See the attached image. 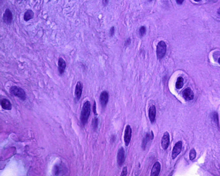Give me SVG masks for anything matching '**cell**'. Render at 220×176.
<instances>
[{
  "mask_svg": "<svg viewBox=\"0 0 220 176\" xmlns=\"http://www.w3.org/2000/svg\"><path fill=\"white\" fill-rule=\"evenodd\" d=\"M149 1H152V0H148Z\"/></svg>",
  "mask_w": 220,
  "mask_h": 176,
  "instance_id": "f546056e",
  "label": "cell"
},
{
  "mask_svg": "<svg viewBox=\"0 0 220 176\" xmlns=\"http://www.w3.org/2000/svg\"><path fill=\"white\" fill-rule=\"evenodd\" d=\"M156 110L154 105H152L149 110V118L152 123H153L155 119Z\"/></svg>",
  "mask_w": 220,
  "mask_h": 176,
  "instance_id": "9a60e30c",
  "label": "cell"
},
{
  "mask_svg": "<svg viewBox=\"0 0 220 176\" xmlns=\"http://www.w3.org/2000/svg\"><path fill=\"white\" fill-rule=\"evenodd\" d=\"M146 27L144 26H142L140 29V35L143 36L144 34L146 33Z\"/></svg>",
  "mask_w": 220,
  "mask_h": 176,
  "instance_id": "ffe728a7",
  "label": "cell"
},
{
  "mask_svg": "<svg viewBox=\"0 0 220 176\" xmlns=\"http://www.w3.org/2000/svg\"><path fill=\"white\" fill-rule=\"evenodd\" d=\"M103 2L104 5H106L108 3V0H103Z\"/></svg>",
  "mask_w": 220,
  "mask_h": 176,
  "instance_id": "484cf974",
  "label": "cell"
},
{
  "mask_svg": "<svg viewBox=\"0 0 220 176\" xmlns=\"http://www.w3.org/2000/svg\"><path fill=\"white\" fill-rule=\"evenodd\" d=\"M154 139V134L153 132H151V133H148L145 137L143 138L142 141V147L143 149H145L146 148L148 143L150 140H153Z\"/></svg>",
  "mask_w": 220,
  "mask_h": 176,
  "instance_id": "5bb4252c",
  "label": "cell"
},
{
  "mask_svg": "<svg viewBox=\"0 0 220 176\" xmlns=\"http://www.w3.org/2000/svg\"><path fill=\"white\" fill-rule=\"evenodd\" d=\"M132 129L130 125H127L126 127L124 135V141L126 146L129 145L132 136Z\"/></svg>",
  "mask_w": 220,
  "mask_h": 176,
  "instance_id": "5b68a950",
  "label": "cell"
},
{
  "mask_svg": "<svg viewBox=\"0 0 220 176\" xmlns=\"http://www.w3.org/2000/svg\"><path fill=\"white\" fill-rule=\"evenodd\" d=\"M83 85L81 82L79 81L76 84L75 89V96L77 100H79L82 95Z\"/></svg>",
  "mask_w": 220,
  "mask_h": 176,
  "instance_id": "8fae6325",
  "label": "cell"
},
{
  "mask_svg": "<svg viewBox=\"0 0 220 176\" xmlns=\"http://www.w3.org/2000/svg\"><path fill=\"white\" fill-rule=\"evenodd\" d=\"M217 13H218V14L220 15V8H219V9L218 10V11H217Z\"/></svg>",
  "mask_w": 220,
  "mask_h": 176,
  "instance_id": "4316f807",
  "label": "cell"
},
{
  "mask_svg": "<svg viewBox=\"0 0 220 176\" xmlns=\"http://www.w3.org/2000/svg\"><path fill=\"white\" fill-rule=\"evenodd\" d=\"M117 163L118 166H122L125 160V152L124 148L122 147L118 150L117 154Z\"/></svg>",
  "mask_w": 220,
  "mask_h": 176,
  "instance_id": "52a82bcc",
  "label": "cell"
},
{
  "mask_svg": "<svg viewBox=\"0 0 220 176\" xmlns=\"http://www.w3.org/2000/svg\"><path fill=\"white\" fill-rule=\"evenodd\" d=\"M13 20V15L10 10L7 8L5 11V13L3 14V22L7 25L11 24Z\"/></svg>",
  "mask_w": 220,
  "mask_h": 176,
  "instance_id": "277c9868",
  "label": "cell"
},
{
  "mask_svg": "<svg viewBox=\"0 0 220 176\" xmlns=\"http://www.w3.org/2000/svg\"><path fill=\"white\" fill-rule=\"evenodd\" d=\"M115 33V28L114 27H112L111 29H110V34L111 36H112Z\"/></svg>",
  "mask_w": 220,
  "mask_h": 176,
  "instance_id": "603a6c76",
  "label": "cell"
},
{
  "mask_svg": "<svg viewBox=\"0 0 220 176\" xmlns=\"http://www.w3.org/2000/svg\"><path fill=\"white\" fill-rule=\"evenodd\" d=\"M182 142L179 141L175 144L172 151V157L173 159H175L180 153L182 149Z\"/></svg>",
  "mask_w": 220,
  "mask_h": 176,
  "instance_id": "8992f818",
  "label": "cell"
},
{
  "mask_svg": "<svg viewBox=\"0 0 220 176\" xmlns=\"http://www.w3.org/2000/svg\"><path fill=\"white\" fill-rule=\"evenodd\" d=\"M93 110H94V113L95 114H96V103L95 102L94 104V108H93Z\"/></svg>",
  "mask_w": 220,
  "mask_h": 176,
  "instance_id": "d4e9b609",
  "label": "cell"
},
{
  "mask_svg": "<svg viewBox=\"0 0 220 176\" xmlns=\"http://www.w3.org/2000/svg\"><path fill=\"white\" fill-rule=\"evenodd\" d=\"M183 96L187 100H191L194 98V94L190 88H186L183 92Z\"/></svg>",
  "mask_w": 220,
  "mask_h": 176,
  "instance_id": "9c48e42d",
  "label": "cell"
},
{
  "mask_svg": "<svg viewBox=\"0 0 220 176\" xmlns=\"http://www.w3.org/2000/svg\"><path fill=\"white\" fill-rule=\"evenodd\" d=\"M194 1H196V2H199V1H200L201 0H194Z\"/></svg>",
  "mask_w": 220,
  "mask_h": 176,
  "instance_id": "83f0119b",
  "label": "cell"
},
{
  "mask_svg": "<svg viewBox=\"0 0 220 176\" xmlns=\"http://www.w3.org/2000/svg\"><path fill=\"white\" fill-rule=\"evenodd\" d=\"M108 93L107 91H104L101 93L100 96V102L102 107H105L106 106L108 101Z\"/></svg>",
  "mask_w": 220,
  "mask_h": 176,
  "instance_id": "7c38bea8",
  "label": "cell"
},
{
  "mask_svg": "<svg viewBox=\"0 0 220 176\" xmlns=\"http://www.w3.org/2000/svg\"><path fill=\"white\" fill-rule=\"evenodd\" d=\"M218 62L219 64H220V58H219V59H218Z\"/></svg>",
  "mask_w": 220,
  "mask_h": 176,
  "instance_id": "f1b7e54d",
  "label": "cell"
},
{
  "mask_svg": "<svg viewBox=\"0 0 220 176\" xmlns=\"http://www.w3.org/2000/svg\"><path fill=\"white\" fill-rule=\"evenodd\" d=\"M196 153L194 149H192L190 151L189 153V157L191 160H194L196 157Z\"/></svg>",
  "mask_w": 220,
  "mask_h": 176,
  "instance_id": "d6986e66",
  "label": "cell"
},
{
  "mask_svg": "<svg viewBox=\"0 0 220 176\" xmlns=\"http://www.w3.org/2000/svg\"><path fill=\"white\" fill-rule=\"evenodd\" d=\"M184 79L182 77H179L177 79L176 83V87L177 89H180L184 85Z\"/></svg>",
  "mask_w": 220,
  "mask_h": 176,
  "instance_id": "ac0fdd59",
  "label": "cell"
},
{
  "mask_svg": "<svg viewBox=\"0 0 220 176\" xmlns=\"http://www.w3.org/2000/svg\"><path fill=\"white\" fill-rule=\"evenodd\" d=\"M170 143V137L168 132H166L164 134L162 138V146L164 150H167Z\"/></svg>",
  "mask_w": 220,
  "mask_h": 176,
  "instance_id": "ba28073f",
  "label": "cell"
},
{
  "mask_svg": "<svg viewBox=\"0 0 220 176\" xmlns=\"http://www.w3.org/2000/svg\"><path fill=\"white\" fill-rule=\"evenodd\" d=\"M34 16V12L32 10H27L24 13L23 19L25 21H28L31 20Z\"/></svg>",
  "mask_w": 220,
  "mask_h": 176,
  "instance_id": "e0dca14e",
  "label": "cell"
},
{
  "mask_svg": "<svg viewBox=\"0 0 220 176\" xmlns=\"http://www.w3.org/2000/svg\"><path fill=\"white\" fill-rule=\"evenodd\" d=\"M177 4L178 5H182L184 0H176Z\"/></svg>",
  "mask_w": 220,
  "mask_h": 176,
  "instance_id": "cb8c5ba5",
  "label": "cell"
},
{
  "mask_svg": "<svg viewBox=\"0 0 220 176\" xmlns=\"http://www.w3.org/2000/svg\"><path fill=\"white\" fill-rule=\"evenodd\" d=\"M1 105L2 108L6 110H11L12 108V105L10 100L4 98L1 101Z\"/></svg>",
  "mask_w": 220,
  "mask_h": 176,
  "instance_id": "2e32d148",
  "label": "cell"
},
{
  "mask_svg": "<svg viewBox=\"0 0 220 176\" xmlns=\"http://www.w3.org/2000/svg\"><path fill=\"white\" fill-rule=\"evenodd\" d=\"M90 101H86L83 105L81 114L80 120L82 125L85 126L87 123L90 114Z\"/></svg>",
  "mask_w": 220,
  "mask_h": 176,
  "instance_id": "6da1fadb",
  "label": "cell"
},
{
  "mask_svg": "<svg viewBox=\"0 0 220 176\" xmlns=\"http://www.w3.org/2000/svg\"><path fill=\"white\" fill-rule=\"evenodd\" d=\"M93 126L94 127H96L97 126V119L96 118L93 119Z\"/></svg>",
  "mask_w": 220,
  "mask_h": 176,
  "instance_id": "7402d4cb",
  "label": "cell"
},
{
  "mask_svg": "<svg viewBox=\"0 0 220 176\" xmlns=\"http://www.w3.org/2000/svg\"><path fill=\"white\" fill-rule=\"evenodd\" d=\"M127 174V167H124L123 170H122V172L121 176H126Z\"/></svg>",
  "mask_w": 220,
  "mask_h": 176,
  "instance_id": "44dd1931",
  "label": "cell"
},
{
  "mask_svg": "<svg viewBox=\"0 0 220 176\" xmlns=\"http://www.w3.org/2000/svg\"><path fill=\"white\" fill-rule=\"evenodd\" d=\"M161 170V164L159 162H156L153 166L151 171V176H158Z\"/></svg>",
  "mask_w": 220,
  "mask_h": 176,
  "instance_id": "4fadbf2b",
  "label": "cell"
},
{
  "mask_svg": "<svg viewBox=\"0 0 220 176\" xmlns=\"http://www.w3.org/2000/svg\"><path fill=\"white\" fill-rule=\"evenodd\" d=\"M167 46L164 41H161L158 44L156 53L158 58L161 59L164 57L167 53Z\"/></svg>",
  "mask_w": 220,
  "mask_h": 176,
  "instance_id": "3957f363",
  "label": "cell"
},
{
  "mask_svg": "<svg viewBox=\"0 0 220 176\" xmlns=\"http://www.w3.org/2000/svg\"><path fill=\"white\" fill-rule=\"evenodd\" d=\"M58 65L59 72L60 75H62L65 72V69L67 67L66 61L63 58H59L58 62Z\"/></svg>",
  "mask_w": 220,
  "mask_h": 176,
  "instance_id": "30bf717a",
  "label": "cell"
},
{
  "mask_svg": "<svg viewBox=\"0 0 220 176\" xmlns=\"http://www.w3.org/2000/svg\"><path fill=\"white\" fill-rule=\"evenodd\" d=\"M10 92L12 94L17 96L20 99L24 100L26 99V94L22 88L17 86H12L10 88Z\"/></svg>",
  "mask_w": 220,
  "mask_h": 176,
  "instance_id": "7a4b0ae2",
  "label": "cell"
}]
</instances>
